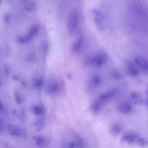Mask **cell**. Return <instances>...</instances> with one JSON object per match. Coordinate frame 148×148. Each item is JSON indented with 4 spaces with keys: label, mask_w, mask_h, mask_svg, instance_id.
<instances>
[{
    "label": "cell",
    "mask_w": 148,
    "mask_h": 148,
    "mask_svg": "<svg viewBox=\"0 0 148 148\" xmlns=\"http://www.w3.org/2000/svg\"><path fill=\"white\" fill-rule=\"evenodd\" d=\"M134 61L137 65L143 71L147 72L148 70V62L147 60L141 56H136Z\"/></svg>",
    "instance_id": "obj_7"
},
{
    "label": "cell",
    "mask_w": 148,
    "mask_h": 148,
    "mask_svg": "<svg viewBox=\"0 0 148 148\" xmlns=\"http://www.w3.org/2000/svg\"><path fill=\"white\" fill-rule=\"evenodd\" d=\"M142 137L134 133H127L124 134L121 138V142L129 144L135 143L138 145L141 140Z\"/></svg>",
    "instance_id": "obj_3"
},
{
    "label": "cell",
    "mask_w": 148,
    "mask_h": 148,
    "mask_svg": "<svg viewBox=\"0 0 148 148\" xmlns=\"http://www.w3.org/2000/svg\"><path fill=\"white\" fill-rule=\"evenodd\" d=\"M107 60V56L103 53L98 54L89 59L88 63L95 67H99L105 64Z\"/></svg>",
    "instance_id": "obj_2"
},
{
    "label": "cell",
    "mask_w": 148,
    "mask_h": 148,
    "mask_svg": "<svg viewBox=\"0 0 148 148\" xmlns=\"http://www.w3.org/2000/svg\"><path fill=\"white\" fill-rule=\"evenodd\" d=\"M33 35L29 32L27 33L24 37L25 42H29L32 38Z\"/></svg>",
    "instance_id": "obj_23"
},
{
    "label": "cell",
    "mask_w": 148,
    "mask_h": 148,
    "mask_svg": "<svg viewBox=\"0 0 148 148\" xmlns=\"http://www.w3.org/2000/svg\"><path fill=\"white\" fill-rule=\"evenodd\" d=\"M101 80L99 77L93 76L90 78V86L93 88L98 87L100 84Z\"/></svg>",
    "instance_id": "obj_17"
},
{
    "label": "cell",
    "mask_w": 148,
    "mask_h": 148,
    "mask_svg": "<svg viewBox=\"0 0 148 148\" xmlns=\"http://www.w3.org/2000/svg\"></svg>",
    "instance_id": "obj_30"
},
{
    "label": "cell",
    "mask_w": 148,
    "mask_h": 148,
    "mask_svg": "<svg viewBox=\"0 0 148 148\" xmlns=\"http://www.w3.org/2000/svg\"><path fill=\"white\" fill-rule=\"evenodd\" d=\"M4 70L5 73L7 75H8L9 74V70L8 68L6 65H5L4 66Z\"/></svg>",
    "instance_id": "obj_26"
},
{
    "label": "cell",
    "mask_w": 148,
    "mask_h": 148,
    "mask_svg": "<svg viewBox=\"0 0 148 148\" xmlns=\"http://www.w3.org/2000/svg\"><path fill=\"white\" fill-rule=\"evenodd\" d=\"M78 21V14L75 9L70 11L68 14L67 23V28L69 34H71L76 28Z\"/></svg>",
    "instance_id": "obj_1"
},
{
    "label": "cell",
    "mask_w": 148,
    "mask_h": 148,
    "mask_svg": "<svg viewBox=\"0 0 148 148\" xmlns=\"http://www.w3.org/2000/svg\"><path fill=\"white\" fill-rule=\"evenodd\" d=\"M30 110L31 112L37 116L42 115L43 112V110L42 108L37 105L32 106Z\"/></svg>",
    "instance_id": "obj_16"
},
{
    "label": "cell",
    "mask_w": 148,
    "mask_h": 148,
    "mask_svg": "<svg viewBox=\"0 0 148 148\" xmlns=\"http://www.w3.org/2000/svg\"><path fill=\"white\" fill-rule=\"evenodd\" d=\"M14 95L16 102L18 104H20L21 102V99L19 94L16 92L14 93Z\"/></svg>",
    "instance_id": "obj_24"
},
{
    "label": "cell",
    "mask_w": 148,
    "mask_h": 148,
    "mask_svg": "<svg viewBox=\"0 0 148 148\" xmlns=\"http://www.w3.org/2000/svg\"><path fill=\"white\" fill-rule=\"evenodd\" d=\"M94 21L98 28L102 30L104 28V21L103 17L100 13L96 10L93 11Z\"/></svg>",
    "instance_id": "obj_5"
},
{
    "label": "cell",
    "mask_w": 148,
    "mask_h": 148,
    "mask_svg": "<svg viewBox=\"0 0 148 148\" xmlns=\"http://www.w3.org/2000/svg\"><path fill=\"white\" fill-rule=\"evenodd\" d=\"M122 127L118 123L112 125L110 129L111 134L113 135H116L120 134L122 131Z\"/></svg>",
    "instance_id": "obj_15"
},
{
    "label": "cell",
    "mask_w": 148,
    "mask_h": 148,
    "mask_svg": "<svg viewBox=\"0 0 148 148\" xmlns=\"http://www.w3.org/2000/svg\"><path fill=\"white\" fill-rule=\"evenodd\" d=\"M14 79L15 80H17L18 79V77L16 76H14L13 77Z\"/></svg>",
    "instance_id": "obj_27"
},
{
    "label": "cell",
    "mask_w": 148,
    "mask_h": 148,
    "mask_svg": "<svg viewBox=\"0 0 148 148\" xmlns=\"http://www.w3.org/2000/svg\"><path fill=\"white\" fill-rule=\"evenodd\" d=\"M58 88V85L54 78H50L47 80L45 86V90L47 93L51 94L54 93Z\"/></svg>",
    "instance_id": "obj_4"
},
{
    "label": "cell",
    "mask_w": 148,
    "mask_h": 148,
    "mask_svg": "<svg viewBox=\"0 0 148 148\" xmlns=\"http://www.w3.org/2000/svg\"><path fill=\"white\" fill-rule=\"evenodd\" d=\"M11 19L10 16V15L7 14L5 16L4 19L5 22L6 23H8L10 22Z\"/></svg>",
    "instance_id": "obj_25"
},
{
    "label": "cell",
    "mask_w": 148,
    "mask_h": 148,
    "mask_svg": "<svg viewBox=\"0 0 148 148\" xmlns=\"http://www.w3.org/2000/svg\"><path fill=\"white\" fill-rule=\"evenodd\" d=\"M7 128L9 133L11 135L13 136H19L22 134L24 131H21L14 125L11 124H8Z\"/></svg>",
    "instance_id": "obj_10"
},
{
    "label": "cell",
    "mask_w": 148,
    "mask_h": 148,
    "mask_svg": "<svg viewBox=\"0 0 148 148\" xmlns=\"http://www.w3.org/2000/svg\"><path fill=\"white\" fill-rule=\"evenodd\" d=\"M1 82L0 81V85H1Z\"/></svg>",
    "instance_id": "obj_29"
},
{
    "label": "cell",
    "mask_w": 148,
    "mask_h": 148,
    "mask_svg": "<svg viewBox=\"0 0 148 148\" xmlns=\"http://www.w3.org/2000/svg\"><path fill=\"white\" fill-rule=\"evenodd\" d=\"M45 122L42 118L38 119L36 120L33 123V125L35 129L37 131L41 130L44 127Z\"/></svg>",
    "instance_id": "obj_14"
},
{
    "label": "cell",
    "mask_w": 148,
    "mask_h": 148,
    "mask_svg": "<svg viewBox=\"0 0 148 148\" xmlns=\"http://www.w3.org/2000/svg\"><path fill=\"white\" fill-rule=\"evenodd\" d=\"M83 44L82 39L80 38L77 39L73 44L72 49L75 52L79 51L81 49Z\"/></svg>",
    "instance_id": "obj_18"
},
{
    "label": "cell",
    "mask_w": 148,
    "mask_h": 148,
    "mask_svg": "<svg viewBox=\"0 0 148 148\" xmlns=\"http://www.w3.org/2000/svg\"><path fill=\"white\" fill-rule=\"evenodd\" d=\"M131 98L134 103L137 104H141L143 103V99L138 93H132L131 95Z\"/></svg>",
    "instance_id": "obj_19"
},
{
    "label": "cell",
    "mask_w": 148,
    "mask_h": 148,
    "mask_svg": "<svg viewBox=\"0 0 148 148\" xmlns=\"http://www.w3.org/2000/svg\"><path fill=\"white\" fill-rule=\"evenodd\" d=\"M117 110L119 112L122 114H126L131 112L132 110V107L129 103L123 102L118 105Z\"/></svg>",
    "instance_id": "obj_9"
},
{
    "label": "cell",
    "mask_w": 148,
    "mask_h": 148,
    "mask_svg": "<svg viewBox=\"0 0 148 148\" xmlns=\"http://www.w3.org/2000/svg\"><path fill=\"white\" fill-rule=\"evenodd\" d=\"M16 42L20 44H24L25 42L24 37L22 36H18L16 39Z\"/></svg>",
    "instance_id": "obj_22"
},
{
    "label": "cell",
    "mask_w": 148,
    "mask_h": 148,
    "mask_svg": "<svg viewBox=\"0 0 148 148\" xmlns=\"http://www.w3.org/2000/svg\"><path fill=\"white\" fill-rule=\"evenodd\" d=\"M38 27L36 25L32 26L30 29L29 32L33 36L36 34L38 33Z\"/></svg>",
    "instance_id": "obj_21"
},
{
    "label": "cell",
    "mask_w": 148,
    "mask_h": 148,
    "mask_svg": "<svg viewBox=\"0 0 148 148\" xmlns=\"http://www.w3.org/2000/svg\"><path fill=\"white\" fill-rule=\"evenodd\" d=\"M33 139L35 141L36 145L37 146L40 147L45 145L47 142V138L43 136H34L33 137Z\"/></svg>",
    "instance_id": "obj_12"
},
{
    "label": "cell",
    "mask_w": 148,
    "mask_h": 148,
    "mask_svg": "<svg viewBox=\"0 0 148 148\" xmlns=\"http://www.w3.org/2000/svg\"><path fill=\"white\" fill-rule=\"evenodd\" d=\"M118 93L116 89H114L103 93L101 94L99 98L105 103L110 101Z\"/></svg>",
    "instance_id": "obj_8"
},
{
    "label": "cell",
    "mask_w": 148,
    "mask_h": 148,
    "mask_svg": "<svg viewBox=\"0 0 148 148\" xmlns=\"http://www.w3.org/2000/svg\"><path fill=\"white\" fill-rule=\"evenodd\" d=\"M126 71L129 75L132 76H136L138 73L137 68L133 63L130 62L127 63Z\"/></svg>",
    "instance_id": "obj_11"
},
{
    "label": "cell",
    "mask_w": 148,
    "mask_h": 148,
    "mask_svg": "<svg viewBox=\"0 0 148 148\" xmlns=\"http://www.w3.org/2000/svg\"><path fill=\"white\" fill-rule=\"evenodd\" d=\"M32 85L35 88L40 90L42 88L43 86V80L40 78H34L32 81Z\"/></svg>",
    "instance_id": "obj_13"
},
{
    "label": "cell",
    "mask_w": 148,
    "mask_h": 148,
    "mask_svg": "<svg viewBox=\"0 0 148 148\" xmlns=\"http://www.w3.org/2000/svg\"><path fill=\"white\" fill-rule=\"evenodd\" d=\"M34 7V4L33 2H30L27 3L25 5V9L28 11L32 10Z\"/></svg>",
    "instance_id": "obj_20"
},
{
    "label": "cell",
    "mask_w": 148,
    "mask_h": 148,
    "mask_svg": "<svg viewBox=\"0 0 148 148\" xmlns=\"http://www.w3.org/2000/svg\"><path fill=\"white\" fill-rule=\"evenodd\" d=\"M3 108V105L2 103L0 102V109H1Z\"/></svg>",
    "instance_id": "obj_28"
},
{
    "label": "cell",
    "mask_w": 148,
    "mask_h": 148,
    "mask_svg": "<svg viewBox=\"0 0 148 148\" xmlns=\"http://www.w3.org/2000/svg\"><path fill=\"white\" fill-rule=\"evenodd\" d=\"M105 103L99 97L94 101L91 106L92 112L95 114L99 113L103 108Z\"/></svg>",
    "instance_id": "obj_6"
}]
</instances>
